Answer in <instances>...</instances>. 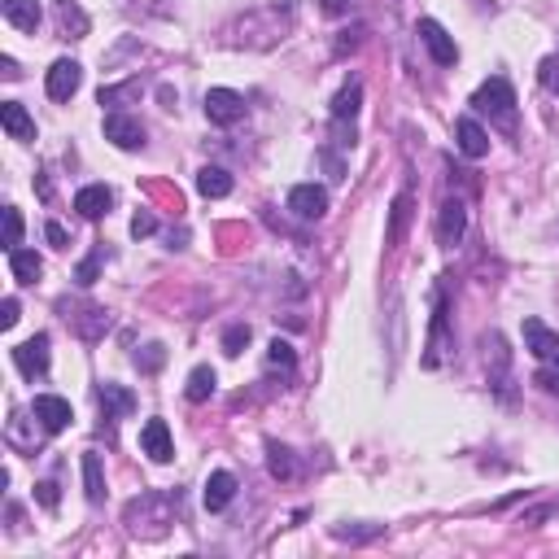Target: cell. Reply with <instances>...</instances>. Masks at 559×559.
<instances>
[{
    "label": "cell",
    "instance_id": "f35d334b",
    "mask_svg": "<svg viewBox=\"0 0 559 559\" xmlns=\"http://www.w3.org/2000/svg\"><path fill=\"white\" fill-rule=\"evenodd\" d=\"M481 4H489V0H481Z\"/></svg>",
    "mask_w": 559,
    "mask_h": 559
},
{
    "label": "cell",
    "instance_id": "9c48e42d",
    "mask_svg": "<svg viewBox=\"0 0 559 559\" xmlns=\"http://www.w3.org/2000/svg\"><path fill=\"white\" fill-rule=\"evenodd\" d=\"M35 419H40L44 433H62V428H70L74 411H70L66 398H57V394H40V398H35Z\"/></svg>",
    "mask_w": 559,
    "mask_h": 559
},
{
    "label": "cell",
    "instance_id": "d6a6232c",
    "mask_svg": "<svg viewBox=\"0 0 559 559\" xmlns=\"http://www.w3.org/2000/svg\"><path fill=\"white\" fill-rule=\"evenodd\" d=\"M35 498H40L49 511H57V502H62V494H57V481H40V486H35Z\"/></svg>",
    "mask_w": 559,
    "mask_h": 559
},
{
    "label": "cell",
    "instance_id": "ac0fdd59",
    "mask_svg": "<svg viewBox=\"0 0 559 559\" xmlns=\"http://www.w3.org/2000/svg\"><path fill=\"white\" fill-rule=\"evenodd\" d=\"M53 13H57V31H62V35H70V40H83V35H88V13H83L74 0H57Z\"/></svg>",
    "mask_w": 559,
    "mask_h": 559
},
{
    "label": "cell",
    "instance_id": "8d00e7d4",
    "mask_svg": "<svg viewBox=\"0 0 559 559\" xmlns=\"http://www.w3.org/2000/svg\"><path fill=\"white\" fill-rule=\"evenodd\" d=\"M44 236H49V245L66 249V227H62V223H49V227H44Z\"/></svg>",
    "mask_w": 559,
    "mask_h": 559
},
{
    "label": "cell",
    "instance_id": "5b68a950",
    "mask_svg": "<svg viewBox=\"0 0 559 559\" xmlns=\"http://www.w3.org/2000/svg\"><path fill=\"white\" fill-rule=\"evenodd\" d=\"M79 83H83V66L74 57H62V62L49 66V96L53 101H70L79 92Z\"/></svg>",
    "mask_w": 559,
    "mask_h": 559
},
{
    "label": "cell",
    "instance_id": "277c9868",
    "mask_svg": "<svg viewBox=\"0 0 559 559\" xmlns=\"http://www.w3.org/2000/svg\"><path fill=\"white\" fill-rule=\"evenodd\" d=\"M140 450H144L153 463H171V459H175V446H171V428H166V419H149V424L140 428Z\"/></svg>",
    "mask_w": 559,
    "mask_h": 559
},
{
    "label": "cell",
    "instance_id": "d590c367",
    "mask_svg": "<svg viewBox=\"0 0 559 559\" xmlns=\"http://www.w3.org/2000/svg\"><path fill=\"white\" fill-rule=\"evenodd\" d=\"M538 385H542V389H551V394H559V358H555V371H551V367H542V371H538Z\"/></svg>",
    "mask_w": 559,
    "mask_h": 559
},
{
    "label": "cell",
    "instance_id": "9a60e30c",
    "mask_svg": "<svg viewBox=\"0 0 559 559\" xmlns=\"http://www.w3.org/2000/svg\"><path fill=\"white\" fill-rule=\"evenodd\" d=\"M455 136H459L463 157H486L489 153V136H486V127H481L477 119H459V123H455Z\"/></svg>",
    "mask_w": 559,
    "mask_h": 559
},
{
    "label": "cell",
    "instance_id": "44dd1931",
    "mask_svg": "<svg viewBox=\"0 0 559 559\" xmlns=\"http://www.w3.org/2000/svg\"><path fill=\"white\" fill-rule=\"evenodd\" d=\"M197 193L202 197H227L232 193V175L223 166H202L197 171Z\"/></svg>",
    "mask_w": 559,
    "mask_h": 559
},
{
    "label": "cell",
    "instance_id": "2e32d148",
    "mask_svg": "<svg viewBox=\"0 0 559 559\" xmlns=\"http://www.w3.org/2000/svg\"><path fill=\"white\" fill-rule=\"evenodd\" d=\"M232 498H236V477H232V472H210L206 494H202L206 511H223Z\"/></svg>",
    "mask_w": 559,
    "mask_h": 559
},
{
    "label": "cell",
    "instance_id": "f546056e",
    "mask_svg": "<svg viewBox=\"0 0 559 559\" xmlns=\"http://www.w3.org/2000/svg\"><path fill=\"white\" fill-rule=\"evenodd\" d=\"M267 358H272V363H276V367H284V371H288V367H293V363H297V354H293V346H288V341H272V346H267Z\"/></svg>",
    "mask_w": 559,
    "mask_h": 559
},
{
    "label": "cell",
    "instance_id": "ffe728a7",
    "mask_svg": "<svg viewBox=\"0 0 559 559\" xmlns=\"http://www.w3.org/2000/svg\"><path fill=\"white\" fill-rule=\"evenodd\" d=\"M407 223H411V197L402 193V197L394 202V210H389V232H385V245H389V249H398V245H402Z\"/></svg>",
    "mask_w": 559,
    "mask_h": 559
},
{
    "label": "cell",
    "instance_id": "8992f818",
    "mask_svg": "<svg viewBox=\"0 0 559 559\" xmlns=\"http://www.w3.org/2000/svg\"><path fill=\"white\" fill-rule=\"evenodd\" d=\"M525 349L538 363H555L559 358V333H551L542 319H525Z\"/></svg>",
    "mask_w": 559,
    "mask_h": 559
},
{
    "label": "cell",
    "instance_id": "d4e9b609",
    "mask_svg": "<svg viewBox=\"0 0 559 559\" xmlns=\"http://www.w3.org/2000/svg\"><path fill=\"white\" fill-rule=\"evenodd\" d=\"M267 468H272V477H280V481H288V477H293V455H288V446L267 441Z\"/></svg>",
    "mask_w": 559,
    "mask_h": 559
},
{
    "label": "cell",
    "instance_id": "52a82bcc",
    "mask_svg": "<svg viewBox=\"0 0 559 559\" xmlns=\"http://www.w3.org/2000/svg\"><path fill=\"white\" fill-rule=\"evenodd\" d=\"M288 210H293L297 218L315 223V218H324V210H328V193H324L319 184H297V188L288 193Z\"/></svg>",
    "mask_w": 559,
    "mask_h": 559
},
{
    "label": "cell",
    "instance_id": "1f68e13d",
    "mask_svg": "<svg viewBox=\"0 0 559 559\" xmlns=\"http://www.w3.org/2000/svg\"><path fill=\"white\" fill-rule=\"evenodd\" d=\"M538 79H542L547 92H559V57H547V62L538 66Z\"/></svg>",
    "mask_w": 559,
    "mask_h": 559
},
{
    "label": "cell",
    "instance_id": "7c38bea8",
    "mask_svg": "<svg viewBox=\"0 0 559 559\" xmlns=\"http://www.w3.org/2000/svg\"><path fill=\"white\" fill-rule=\"evenodd\" d=\"M110 206H114V193H110L105 184H88V188L74 193V210H79L83 218H105Z\"/></svg>",
    "mask_w": 559,
    "mask_h": 559
},
{
    "label": "cell",
    "instance_id": "6da1fadb",
    "mask_svg": "<svg viewBox=\"0 0 559 559\" xmlns=\"http://www.w3.org/2000/svg\"><path fill=\"white\" fill-rule=\"evenodd\" d=\"M472 105L489 114V119H498L502 127H516V92H511V83L507 79H489L477 88V96H472Z\"/></svg>",
    "mask_w": 559,
    "mask_h": 559
},
{
    "label": "cell",
    "instance_id": "30bf717a",
    "mask_svg": "<svg viewBox=\"0 0 559 559\" xmlns=\"http://www.w3.org/2000/svg\"><path fill=\"white\" fill-rule=\"evenodd\" d=\"M105 140L114 144V149H144V127H140L136 119H127V114H110L105 119Z\"/></svg>",
    "mask_w": 559,
    "mask_h": 559
},
{
    "label": "cell",
    "instance_id": "8fae6325",
    "mask_svg": "<svg viewBox=\"0 0 559 559\" xmlns=\"http://www.w3.org/2000/svg\"><path fill=\"white\" fill-rule=\"evenodd\" d=\"M463 232H468V210H463V202H459V197H455V202H441V218H437L441 245H459Z\"/></svg>",
    "mask_w": 559,
    "mask_h": 559
},
{
    "label": "cell",
    "instance_id": "4dcf8cb0",
    "mask_svg": "<svg viewBox=\"0 0 559 559\" xmlns=\"http://www.w3.org/2000/svg\"><path fill=\"white\" fill-rule=\"evenodd\" d=\"M136 363H140V371H157V367L166 363V349H162V346H144V354H136Z\"/></svg>",
    "mask_w": 559,
    "mask_h": 559
},
{
    "label": "cell",
    "instance_id": "4316f807",
    "mask_svg": "<svg viewBox=\"0 0 559 559\" xmlns=\"http://www.w3.org/2000/svg\"><path fill=\"white\" fill-rule=\"evenodd\" d=\"M18 245H22V214L4 206V249H18Z\"/></svg>",
    "mask_w": 559,
    "mask_h": 559
},
{
    "label": "cell",
    "instance_id": "83f0119b",
    "mask_svg": "<svg viewBox=\"0 0 559 559\" xmlns=\"http://www.w3.org/2000/svg\"><path fill=\"white\" fill-rule=\"evenodd\" d=\"M96 272H101V249H92L83 263H79V272H74V280L88 288V284H96Z\"/></svg>",
    "mask_w": 559,
    "mask_h": 559
},
{
    "label": "cell",
    "instance_id": "7402d4cb",
    "mask_svg": "<svg viewBox=\"0 0 559 559\" xmlns=\"http://www.w3.org/2000/svg\"><path fill=\"white\" fill-rule=\"evenodd\" d=\"M83 494L88 502H101L105 498V477H101V455H83Z\"/></svg>",
    "mask_w": 559,
    "mask_h": 559
},
{
    "label": "cell",
    "instance_id": "74e56055",
    "mask_svg": "<svg viewBox=\"0 0 559 559\" xmlns=\"http://www.w3.org/2000/svg\"><path fill=\"white\" fill-rule=\"evenodd\" d=\"M0 74H4V79H18L22 70H18V62H13V57H0Z\"/></svg>",
    "mask_w": 559,
    "mask_h": 559
},
{
    "label": "cell",
    "instance_id": "4fadbf2b",
    "mask_svg": "<svg viewBox=\"0 0 559 559\" xmlns=\"http://www.w3.org/2000/svg\"><path fill=\"white\" fill-rule=\"evenodd\" d=\"M0 127L13 140H35V123H31L27 105H18V101H4L0 105Z\"/></svg>",
    "mask_w": 559,
    "mask_h": 559
},
{
    "label": "cell",
    "instance_id": "f1b7e54d",
    "mask_svg": "<svg viewBox=\"0 0 559 559\" xmlns=\"http://www.w3.org/2000/svg\"><path fill=\"white\" fill-rule=\"evenodd\" d=\"M245 346H249V328H245V324L227 328V337H223V354H232V358H236Z\"/></svg>",
    "mask_w": 559,
    "mask_h": 559
},
{
    "label": "cell",
    "instance_id": "836d02e7",
    "mask_svg": "<svg viewBox=\"0 0 559 559\" xmlns=\"http://www.w3.org/2000/svg\"><path fill=\"white\" fill-rule=\"evenodd\" d=\"M153 232H157V218H153V214H149V210H140L136 218H132V236H153Z\"/></svg>",
    "mask_w": 559,
    "mask_h": 559
},
{
    "label": "cell",
    "instance_id": "e0dca14e",
    "mask_svg": "<svg viewBox=\"0 0 559 559\" xmlns=\"http://www.w3.org/2000/svg\"><path fill=\"white\" fill-rule=\"evenodd\" d=\"M9 272H13V280L18 284H35L40 280V272H44V263H40V254L35 249H9Z\"/></svg>",
    "mask_w": 559,
    "mask_h": 559
},
{
    "label": "cell",
    "instance_id": "cb8c5ba5",
    "mask_svg": "<svg viewBox=\"0 0 559 559\" xmlns=\"http://www.w3.org/2000/svg\"><path fill=\"white\" fill-rule=\"evenodd\" d=\"M214 385H218V376H214V367H193V376H188V402H206L210 394H214Z\"/></svg>",
    "mask_w": 559,
    "mask_h": 559
},
{
    "label": "cell",
    "instance_id": "7a4b0ae2",
    "mask_svg": "<svg viewBox=\"0 0 559 559\" xmlns=\"http://www.w3.org/2000/svg\"><path fill=\"white\" fill-rule=\"evenodd\" d=\"M206 119L218 123V127H232L245 119V96L232 92V88H210L206 92Z\"/></svg>",
    "mask_w": 559,
    "mask_h": 559
},
{
    "label": "cell",
    "instance_id": "603a6c76",
    "mask_svg": "<svg viewBox=\"0 0 559 559\" xmlns=\"http://www.w3.org/2000/svg\"><path fill=\"white\" fill-rule=\"evenodd\" d=\"M358 101H363V83H346L337 96H333V119L337 123H349L358 114Z\"/></svg>",
    "mask_w": 559,
    "mask_h": 559
},
{
    "label": "cell",
    "instance_id": "3957f363",
    "mask_svg": "<svg viewBox=\"0 0 559 559\" xmlns=\"http://www.w3.org/2000/svg\"><path fill=\"white\" fill-rule=\"evenodd\" d=\"M416 35L424 40V49L433 53V62H437V66H455V62H459V49H455V40L446 35V27H441V22H433V18H419Z\"/></svg>",
    "mask_w": 559,
    "mask_h": 559
},
{
    "label": "cell",
    "instance_id": "484cf974",
    "mask_svg": "<svg viewBox=\"0 0 559 559\" xmlns=\"http://www.w3.org/2000/svg\"><path fill=\"white\" fill-rule=\"evenodd\" d=\"M140 96V83H119V88H101V105H123V101H136Z\"/></svg>",
    "mask_w": 559,
    "mask_h": 559
},
{
    "label": "cell",
    "instance_id": "5bb4252c",
    "mask_svg": "<svg viewBox=\"0 0 559 559\" xmlns=\"http://www.w3.org/2000/svg\"><path fill=\"white\" fill-rule=\"evenodd\" d=\"M0 13L18 31H35L40 27V0H0Z\"/></svg>",
    "mask_w": 559,
    "mask_h": 559
},
{
    "label": "cell",
    "instance_id": "d6986e66",
    "mask_svg": "<svg viewBox=\"0 0 559 559\" xmlns=\"http://www.w3.org/2000/svg\"><path fill=\"white\" fill-rule=\"evenodd\" d=\"M96 398H101V407H105V419L132 416V411H136V398H132L123 385H101V389H96Z\"/></svg>",
    "mask_w": 559,
    "mask_h": 559
},
{
    "label": "cell",
    "instance_id": "e575fe53",
    "mask_svg": "<svg viewBox=\"0 0 559 559\" xmlns=\"http://www.w3.org/2000/svg\"><path fill=\"white\" fill-rule=\"evenodd\" d=\"M18 324V297H4V306H0V328H13Z\"/></svg>",
    "mask_w": 559,
    "mask_h": 559
},
{
    "label": "cell",
    "instance_id": "ba28073f",
    "mask_svg": "<svg viewBox=\"0 0 559 559\" xmlns=\"http://www.w3.org/2000/svg\"><path fill=\"white\" fill-rule=\"evenodd\" d=\"M13 363H18L22 376H44V371H49V337L40 333V337L13 346Z\"/></svg>",
    "mask_w": 559,
    "mask_h": 559
}]
</instances>
